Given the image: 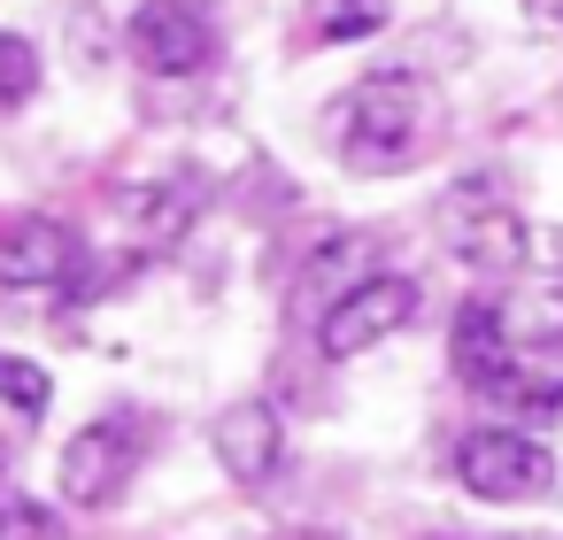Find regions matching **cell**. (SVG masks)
<instances>
[{
	"label": "cell",
	"mask_w": 563,
	"mask_h": 540,
	"mask_svg": "<svg viewBox=\"0 0 563 540\" xmlns=\"http://www.w3.org/2000/svg\"><path fill=\"white\" fill-rule=\"evenodd\" d=\"M440 132V101L409 78V70H386V78H363L340 109H332V147L355 178H394L409 170Z\"/></svg>",
	"instance_id": "obj_1"
},
{
	"label": "cell",
	"mask_w": 563,
	"mask_h": 540,
	"mask_svg": "<svg viewBox=\"0 0 563 540\" xmlns=\"http://www.w3.org/2000/svg\"><path fill=\"white\" fill-rule=\"evenodd\" d=\"M440 240L455 247V263H471L486 278H517L532 263V232L494 178H463L440 194Z\"/></svg>",
	"instance_id": "obj_2"
},
{
	"label": "cell",
	"mask_w": 563,
	"mask_h": 540,
	"mask_svg": "<svg viewBox=\"0 0 563 540\" xmlns=\"http://www.w3.org/2000/svg\"><path fill=\"white\" fill-rule=\"evenodd\" d=\"M140 455H147V425L124 409V417H93L63 440V463H55V486L70 509H109L132 478H140Z\"/></svg>",
	"instance_id": "obj_3"
},
{
	"label": "cell",
	"mask_w": 563,
	"mask_h": 540,
	"mask_svg": "<svg viewBox=\"0 0 563 540\" xmlns=\"http://www.w3.org/2000/svg\"><path fill=\"white\" fill-rule=\"evenodd\" d=\"M409 317H417V278L371 271L363 286H347V294L317 317V355H324V363H355V355L386 348L394 332H409Z\"/></svg>",
	"instance_id": "obj_4"
},
{
	"label": "cell",
	"mask_w": 563,
	"mask_h": 540,
	"mask_svg": "<svg viewBox=\"0 0 563 540\" xmlns=\"http://www.w3.org/2000/svg\"><path fill=\"white\" fill-rule=\"evenodd\" d=\"M455 478H463L478 502H540V494H555V455H548L532 432L471 425V432L455 440Z\"/></svg>",
	"instance_id": "obj_5"
},
{
	"label": "cell",
	"mask_w": 563,
	"mask_h": 540,
	"mask_svg": "<svg viewBox=\"0 0 563 540\" xmlns=\"http://www.w3.org/2000/svg\"><path fill=\"white\" fill-rule=\"evenodd\" d=\"M124 55L147 78H201L217 63V24L194 0H140L132 24H124Z\"/></svg>",
	"instance_id": "obj_6"
},
{
	"label": "cell",
	"mask_w": 563,
	"mask_h": 540,
	"mask_svg": "<svg viewBox=\"0 0 563 540\" xmlns=\"http://www.w3.org/2000/svg\"><path fill=\"white\" fill-rule=\"evenodd\" d=\"M209 448H217L232 486H271L278 463H286V417L271 401H232V409H217Z\"/></svg>",
	"instance_id": "obj_7"
},
{
	"label": "cell",
	"mask_w": 563,
	"mask_h": 540,
	"mask_svg": "<svg viewBox=\"0 0 563 540\" xmlns=\"http://www.w3.org/2000/svg\"><path fill=\"white\" fill-rule=\"evenodd\" d=\"M86 263V240L63 217H9L0 224V286H63Z\"/></svg>",
	"instance_id": "obj_8"
},
{
	"label": "cell",
	"mask_w": 563,
	"mask_h": 540,
	"mask_svg": "<svg viewBox=\"0 0 563 540\" xmlns=\"http://www.w3.org/2000/svg\"><path fill=\"white\" fill-rule=\"evenodd\" d=\"M201 209H209V178L201 170H170V178H147V186H132L124 194V217H132V232L140 240H186L194 224H201Z\"/></svg>",
	"instance_id": "obj_9"
},
{
	"label": "cell",
	"mask_w": 563,
	"mask_h": 540,
	"mask_svg": "<svg viewBox=\"0 0 563 540\" xmlns=\"http://www.w3.org/2000/svg\"><path fill=\"white\" fill-rule=\"evenodd\" d=\"M448 363L463 371V386H494L509 363H517V340H509V324H501V301H463L455 309V332H448Z\"/></svg>",
	"instance_id": "obj_10"
},
{
	"label": "cell",
	"mask_w": 563,
	"mask_h": 540,
	"mask_svg": "<svg viewBox=\"0 0 563 540\" xmlns=\"http://www.w3.org/2000/svg\"><path fill=\"white\" fill-rule=\"evenodd\" d=\"M371 271H378V247H371L363 232H332V240H317V255L301 263V286H294V294H309V309L324 317V309H332L347 286H363Z\"/></svg>",
	"instance_id": "obj_11"
},
{
	"label": "cell",
	"mask_w": 563,
	"mask_h": 540,
	"mask_svg": "<svg viewBox=\"0 0 563 540\" xmlns=\"http://www.w3.org/2000/svg\"><path fill=\"white\" fill-rule=\"evenodd\" d=\"M486 401H501V409H525V417H555V409H563V371L548 378V363L517 348V363H509V371L486 386Z\"/></svg>",
	"instance_id": "obj_12"
},
{
	"label": "cell",
	"mask_w": 563,
	"mask_h": 540,
	"mask_svg": "<svg viewBox=\"0 0 563 540\" xmlns=\"http://www.w3.org/2000/svg\"><path fill=\"white\" fill-rule=\"evenodd\" d=\"M309 16H317L324 47H347V40H371L386 24V0H309Z\"/></svg>",
	"instance_id": "obj_13"
},
{
	"label": "cell",
	"mask_w": 563,
	"mask_h": 540,
	"mask_svg": "<svg viewBox=\"0 0 563 540\" xmlns=\"http://www.w3.org/2000/svg\"><path fill=\"white\" fill-rule=\"evenodd\" d=\"M501 324L517 348H548V340H563V294H517V301H501Z\"/></svg>",
	"instance_id": "obj_14"
},
{
	"label": "cell",
	"mask_w": 563,
	"mask_h": 540,
	"mask_svg": "<svg viewBox=\"0 0 563 540\" xmlns=\"http://www.w3.org/2000/svg\"><path fill=\"white\" fill-rule=\"evenodd\" d=\"M0 401H9L16 417H40V409L55 401L47 363H32V355H9V348H0Z\"/></svg>",
	"instance_id": "obj_15"
},
{
	"label": "cell",
	"mask_w": 563,
	"mask_h": 540,
	"mask_svg": "<svg viewBox=\"0 0 563 540\" xmlns=\"http://www.w3.org/2000/svg\"><path fill=\"white\" fill-rule=\"evenodd\" d=\"M32 93H40V47L24 32H0V117L24 109Z\"/></svg>",
	"instance_id": "obj_16"
},
{
	"label": "cell",
	"mask_w": 563,
	"mask_h": 540,
	"mask_svg": "<svg viewBox=\"0 0 563 540\" xmlns=\"http://www.w3.org/2000/svg\"><path fill=\"white\" fill-rule=\"evenodd\" d=\"M0 540H63V517L32 494H0Z\"/></svg>",
	"instance_id": "obj_17"
},
{
	"label": "cell",
	"mask_w": 563,
	"mask_h": 540,
	"mask_svg": "<svg viewBox=\"0 0 563 540\" xmlns=\"http://www.w3.org/2000/svg\"><path fill=\"white\" fill-rule=\"evenodd\" d=\"M525 9V24H540V32H563V0H517Z\"/></svg>",
	"instance_id": "obj_18"
},
{
	"label": "cell",
	"mask_w": 563,
	"mask_h": 540,
	"mask_svg": "<svg viewBox=\"0 0 563 540\" xmlns=\"http://www.w3.org/2000/svg\"><path fill=\"white\" fill-rule=\"evenodd\" d=\"M532 255H540V263H548V271H555V278H563V224H548V232H540V240H532Z\"/></svg>",
	"instance_id": "obj_19"
},
{
	"label": "cell",
	"mask_w": 563,
	"mask_h": 540,
	"mask_svg": "<svg viewBox=\"0 0 563 540\" xmlns=\"http://www.w3.org/2000/svg\"><path fill=\"white\" fill-rule=\"evenodd\" d=\"M278 540H340V532H278Z\"/></svg>",
	"instance_id": "obj_20"
},
{
	"label": "cell",
	"mask_w": 563,
	"mask_h": 540,
	"mask_svg": "<svg viewBox=\"0 0 563 540\" xmlns=\"http://www.w3.org/2000/svg\"><path fill=\"white\" fill-rule=\"evenodd\" d=\"M0 478H9V440H0Z\"/></svg>",
	"instance_id": "obj_21"
},
{
	"label": "cell",
	"mask_w": 563,
	"mask_h": 540,
	"mask_svg": "<svg viewBox=\"0 0 563 540\" xmlns=\"http://www.w3.org/2000/svg\"><path fill=\"white\" fill-rule=\"evenodd\" d=\"M517 540H548V532H517Z\"/></svg>",
	"instance_id": "obj_22"
},
{
	"label": "cell",
	"mask_w": 563,
	"mask_h": 540,
	"mask_svg": "<svg viewBox=\"0 0 563 540\" xmlns=\"http://www.w3.org/2000/svg\"><path fill=\"white\" fill-rule=\"evenodd\" d=\"M440 540H455V532H440Z\"/></svg>",
	"instance_id": "obj_23"
}]
</instances>
